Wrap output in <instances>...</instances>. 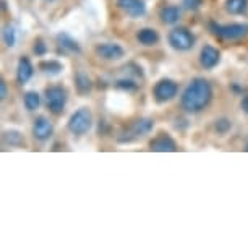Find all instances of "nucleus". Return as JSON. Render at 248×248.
I'll use <instances>...</instances> for the list:
<instances>
[{"mask_svg":"<svg viewBox=\"0 0 248 248\" xmlns=\"http://www.w3.org/2000/svg\"><path fill=\"white\" fill-rule=\"evenodd\" d=\"M0 97H2V99H5V97H7V85H5V81L0 83Z\"/></svg>","mask_w":248,"mask_h":248,"instance_id":"bb28decb","label":"nucleus"},{"mask_svg":"<svg viewBox=\"0 0 248 248\" xmlns=\"http://www.w3.org/2000/svg\"><path fill=\"white\" fill-rule=\"evenodd\" d=\"M39 94L34 91H30L25 94V106L28 110H36L37 107H39Z\"/></svg>","mask_w":248,"mask_h":248,"instance_id":"6ab92c4d","label":"nucleus"},{"mask_svg":"<svg viewBox=\"0 0 248 248\" xmlns=\"http://www.w3.org/2000/svg\"><path fill=\"white\" fill-rule=\"evenodd\" d=\"M161 18L164 23H167V25H174V23L179 21L180 10L177 7H166L161 10Z\"/></svg>","mask_w":248,"mask_h":248,"instance_id":"2eb2a0df","label":"nucleus"},{"mask_svg":"<svg viewBox=\"0 0 248 248\" xmlns=\"http://www.w3.org/2000/svg\"><path fill=\"white\" fill-rule=\"evenodd\" d=\"M177 94V85L170 79H162L154 88V96L157 101H169Z\"/></svg>","mask_w":248,"mask_h":248,"instance_id":"0eeeda50","label":"nucleus"},{"mask_svg":"<svg viewBox=\"0 0 248 248\" xmlns=\"http://www.w3.org/2000/svg\"><path fill=\"white\" fill-rule=\"evenodd\" d=\"M3 41H5V44L8 47H13V46L16 44V31L13 26H7L5 31H3Z\"/></svg>","mask_w":248,"mask_h":248,"instance_id":"412c9836","label":"nucleus"},{"mask_svg":"<svg viewBox=\"0 0 248 248\" xmlns=\"http://www.w3.org/2000/svg\"><path fill=\"white\" fill-rule=\"evenodd\" d=\"M96 52L99 54L102 59H106V60H119V59L124 57L125 50L122 49L119 44L107 43V44H101V46H97Z\"/></svg>","mask_w":248,"mask_h":248,"instance_id":"6e6552de","label":"nucleus"},{"mask_svg":"<svg viewBox=\"0 0 248 248\" xmlns=\"http://www.w3.org/2000/svg\"><path fill=\"white\" fill-rule=\"evenodd\" d=\"M151 149L153 151H175L177 149V144L172 138L166 137V135H162V137H157L156 140H153L151 141Z\"/></svg>","mask_w":248,"mask_h":248,"instance_id":"f8f14e48","label":"nucleus"},{"mask_svg":"<svg viewBox=\"0 0 248 248\" xmlns=\"http://www.w3.org/2000/svg\"><path fill=\"white\" fill-rule=\"evenodd\" d=\"M46 97H47V106L49 109L54 112V114H60L65 107V102H67V93H65L63 88L60 86H52L49 88L47 93H46Z\"/></svg>","mask_w":248,"mask_h":248,"instance_id":"423d86ee","label":"nucleus"},{"mask_svg":"<svg viewBox=\"0 0 248 248\" xmlns=\"http://www.w3.org/2000/svg\"><path fill=\"white\" fill-rule=\"evenodd\" d=\"M221 59V54H219L217 49L211 47V46H204L203 50H201V65L204 68H214Z\"/></svg>","mask_w":248,"mask_h":248,"instance_id":"9d476101","label":"nucleus"},{"mask_svg":"<svg viewBox=\"0 0 248 248\" xmlns=\"http://www.w3.org/2000/svg\"><path fill=\"white\" fill-rule=\"evenodd\" d=\"M153 127H154V124H153L151 119H140L124 133L125 137H120V141L128 143V141H133V140H137V138H141V137H144V135H148L149 132H151Z\"/></svg>","mask_w":248,"mask_h":248,"instance_id":"39448f33","label":"nucleus"},{"mask_svg":"<svg viewBox=\"0 0 248 248\" xmlns=\"http://www.w3.org/2000/svg\"><path fill=\"white\" fill-rule=\"evenodd\" d=\"M3 137H5V141L8 144H12V146H20V144H23V138L18 132H7Z\"/></svg>","mask_w":248,"mask_h":248,"instance_id":"4be33fe9","label":"nucleus"},{"mask_svg":"<svg viewBox=\"0 0 248 248\" xmlns=\"http://www.w3.org/2000/svg\"><path fill=\"white\" fill-rule=\"evenodd\" d=\"M46 50H47V47L44 46V43L43 41H39L36 46H34V52L37 54V55H44L46 54Z\"/></svg>","mask_w":248,"mask_h":248,"instance_id":"a878e982","label":"nucleus"},{"mask_svg":"<svg viewBox=\"0 0 248 248\" xmlns=\"http://www.w3.org/2000/svg\"><path fill=\"white\" fill-rule=\"evenodd\" d=\"M138 41L143 46H154L159 41V36L156 31L151 30V28H144V30L138 32Z\"/></svg>","mask_w":248,"mask_h":248,"instance_id":"4468645a","label":"nucleus"},{"mask_svg":"<svg viewBox=\"0 0 248 248\" xmlns=\"http://www.w3.org/2000/svg\"><path fill=\"white\" fill-rule=\"evenodd\" d=\"M169 43L174 49L188 50L193 47L195 37L188 30H185V28H175V30H172L169 34Z\"/></svg>","mask_w":248,"mask_h":248,"instance_id":"20e7f679","label":"nucleus"},{"mask_svg":"<svg viewBox=\"0 0 248 248\" xmlns=\"http://www.w3.org/2000/svg\"><path fill=\"white\" fill-rule=\"evenodd\" d=\"M209 28L213 30V32L219 37H224V39H240V37H245L248 34V25H240V23H235V25H216V23H211Z\"/></svg>","mask_w":248,"mask_h":248,"instance_id":"7ed1b4c3","label":"nucleus"},{"mask_svg":"<svg viewBox=\"0 0 248 248\" xmlns=\"http://www.w3.org/2000/svg\"><path fill=\"white\" fill-rule=\"evenodd\" d=\"M77 88L79 93H83V94L91 90V79L85 72H79L77 75Z\"/></svg>","mask_w":248,"mask_h":248,"instance_id":"a211bd4d","label":"nucleus"},{"mask_svg":"<svg viewBox=\"0 0 248 248\" xmlns=\"http://www.w3.org/2000/svg\"><path fill=\"white\" fill-rule=\"evenodd\" d=\"M213 97V90L209 83L203 78H196L186 86L182 96V106L188 112H200L209 104Z\"/></svg>","mask_w":248,"mask_h":248,"instance_id":"f257e3e1","label":"nucleus"},{"mask_svg":"<svg viewBox=\"0 0 248 248\" xmlns=\"http://www.w3.org/2000/svg\"><path fill=\"white\" fill-rule=\"evenodd\" d=\"M91 122H93V117H91L90 109H88V107H81V109L77 110L72 115V119L68 122V128H70V132L75 135H85L88 130L91 128Z\"/></svg>","mask_w":248,"mask_h":248,"instance_id":"f03ea898","label":"nucleus"},{"mask_svg":"<svg viewBox=\"0 0 248 248\" xmlns=\"http://www.w3.org/2000/svg\"><path fill=\"white\" fill-rule=\"evenodd\" d=\"M201 5H203V0H184V7L186 10H198Z\"/></svg>","mask_w":248,"mask_h":248,"instance_id":"b1692460","label":"nucleus"},{"mask_svg":"<svg viewBox=\"0 0 248 248\" xmlns=\"http://www.w3.org/2000/svg\"><path fill=\"white\" fill-rule=\"evenodd\" d=\"M117 86L124 88V90H135V88H137V85H135L133 81H130V79H119V81H117Z\"/></svg>","mask_w":248,"mask_h":248,"instance_id":"393cba45","label":"nucleus"},{"mask_svg":"<svg viewBox=\"0 0 248 248\" xmlns=\"http://www.w3.org/2000/svg\"><path fill=\"white\" fill-rule=\"evenodd\" d=\"M59 44L62 46V47L68 49L70 52H77L78 54L79 50H81L77 41H75L72 36H68L67 32H62V34H59Z\"/></svg>","mask_w":248,"mask_h":248,"instance_id":"f3484780","label":"nucleus"},{"mask_svg":"<svg viewBox=\"0 0 248 248\" xmlns=\"http://www.w3.org/2000/svg\"><path fill=\"white\" fill-rule=\"evenodd\" d=\"M242 109L248 114V93H247L245 97H243V101H242Z\"/></svg>","mask_w":248,"mask_h":248,"instance_id":"cd10ccee","label":"nucleus"},{"mask_svg":"<svg viewBox=\"0 0 248 248\" xmlns=\"http://www.w3.org/2000/svg\"><path fill=\"white\" fill-rule=\"evenodd\" d=\"M32 133L39 140H47L50 135H52V124H50V120L46 119V117H39V119L34 122Z\"/></svg>","mask_w":248,"mask_h":248,"instance_id":"9b49d317","label":"nucleus"},{"mask_svg":"<svg viewBox=\"0 0 248 248\" xmlns=\"http://www.w3.org/2000/svg\"><path fill=\"white\" fill-rule=\"evenodd\" d=\"M32 77V65L28 59H21L18 63V81L26 83Z\"/></svg>","mask_w":248,"mask_h":248,"instance_id":"ddd939ff","label":"nucleus"},{"mask_svg":"<svg viewBox=\"0 0 248 248\" xmlns=\"http://www.w3.org/2000/svg\"><path fill=\"white\" fill-rule=\"evenodd\" d=\"M226 8L232 15H240V13L247 12L248 8V0H227Z\"/></svg>","mask_w":248,"mask_h":248,"instance_id":"dca6fc26","label":"nucleus"},{"mask_svg":"<svg viewBox=\"0 0 248 248\" xmlns=\"http://www.w3.org/2000/svg\"><path fill=\"white\" fill-rule=\"evenodd\" d=\"M41 68H43L44 72H46V73H49V75H59V73L63 70L62 63L55 62V60H50V62H44V63H41Z\"/></svg>","mask_w":248,"mask_h":248,"instance_id":"aec40b11","label":"nucleus"},{"mask_svg":"<svg viewBox=\"0 0 248 248\" xmlns=\"http://www.w3.org/2000/svg\"><path fill=\"white\" fill-rule=\"evenodd\" d=\"M216 130L219 133H227L229 130H231V122H229L227 119H221V120H217L216 122Z\"/></svg>","mask_w":248,"mask_h":248,"instance_id":"5701e85b","label":"nucleus"},{"mask_svg":"<svg viewBox=\"0 0 248 248\" xmlns=\"http://www.w3.org/2000/svg\"><path fill=\"white\" fill-rule=\"evenodd\" d=\"M119 5L122 10L127 12V15H130L132 18H138L144 15L146 12V7H144L143 0H119Z\"/></svg>","mask_w":248,"mask_h":248,"instance_id":"1a4fd4ad","label":"nucleus"}]
</instances>
